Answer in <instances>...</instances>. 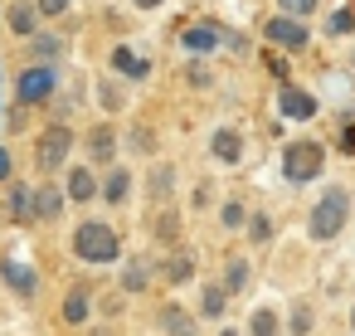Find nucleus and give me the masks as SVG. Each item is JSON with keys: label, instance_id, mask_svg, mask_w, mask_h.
Wrapping results in <instances>:
<instances>
[{"label": "nucleus", "instance_id": "1", "mask_svg": "<svg viewBox=\"0 0 355 336\" xmlns=\"http://www.w3.org/2000/svg\"><path fill=\"white\" fill-rule=\"evenodd\" d=\"M73 253L83 263H112L122 253V239L107 224H83V229H73Z\"/></svg>", "mask_w": 355, "mask_h": 336}, {"label": "nucleus", "instance_id": "2", "mask_svg": "<svg viewBox=\"0 0 355 336\" xmlns=\"http://www.w3.org/2000/svg\"><path fill=\"white\" fill-rule=\"evenodd\" d=\"M345 215H350V195L345 190H326L321 200H316V210H311V239H336L340 229H345Z\"/></svg>", "mask_w": 355, "mask_h": 336}, {"label": "nucleus", "instance_id": "3", "mask_svg": "<svg viewBox=\"0 0 355 336\" xmlns=\"http://www.w3.org/2000/svg\"><path fill=\"white\" fill-rule=\"evenodd\" d=\"M321 166H326V151L316 142H292L287 156H282L287 180H311V176H321Z\"/></svg>", "mask_w": 355, "mask_h": 336}, {"label": "nucleus", "instance_id": "4", "mask_svg": "<svg viewBox=\"0 0 355 336\" xmlns=\"http://www.w3.org/2000/svg\"><path fill=\"white\" fill-rule=\"evenodd\" d=\"M69 151H73V137H69V127H49V132L40 137V146H35V156H40V166H44V171H59Z\"/></svg>", "mask_w": 355, "mask_h": 336}, {"label": "nucleus", "instance_id": "5", "mask_svg": "<svg viewBox=\"0 0 355 336\" xmlns=\"http://www.w3.org/2000/svg\"><path fill=\"white\" fill-rule=\"evenodd\" d=\"M277 108H282V117H292V122L316 117V98H311V93H302L297 83H282V88H277Z\"/></svg>", "mask_w": 355, "mask_h": 336}, {"label": "nucleus", "instance_id": "6", "mask_svg": "<svg viewBox=\"0 0 355 336\" xmlns=\"http://www.w3.org/2000/svg\"><path fill=\"white\" fill-rule=\"evenodd\" d=\"M268 40L277 44V49H306V25H297V20H287V15H277V20H268Z\"/></svg>", "mask_w": 355, "mask_h": 336}, {"label": "nucleus", "instance_id": "7", "mask_svg": "<svg viewBox=\"0 0 355 336\" xmlns=\"http://www.w3.org/2000/svg\"><path fill=\"white\" fill-rule=\"evenodd\" d=\"M54 93V69H25V78H20V103H44Z\"/></svg>", "mask_w": 355, "mask_h": 336}, {"label": "nucleus", "instance_id": "8", "mask_svg": "<svg viewBox=\"0 0 355 336\" xmlns=\"http://www.w3.org/2000/svg\"><path fill=\"white\" fill-rule=\"evenodd\" d=\"M180 44H185L190 54H209V49L219 44V30H209V25H190V30L180 35Z\"/></svg>", "mask_w": 355, "mask_h": 336}, {"label": "nucleus", "instance_id": "9", "mask_svg": "<svg viewBox=\"0 0 355 336\" xmlns=\"http://www.w3.org/2000/svg\"><path fill=\"white\" fill-rule=\"evenodd\" d=\"M0 273H6V283H10L15 292H35V273H30L20 258H6V268H0Z\"/></svg>", "mask_w": 355, "mask_h": 336}, {"label": "nucleus", "instance_id": "10", "mask_svg": "<svg viewBox=\"0 0 355 336\" xmlns=\"http://www.w3.org/2000/svg\"><path fill=\"white\" fill-rule=\"evenodd\" d=\"M214 156L234 166V161L243 156V137H239V132H214Z\"/></svg>", "mask_w": 355, "mask_h": 336}, {"label": "nucleus", "instance_id": "11", "mask_svg": "<svg viewBox=\"0 0 355 336\" xmlns=\"http://www.w3.org/2000/svg\"><path fill=\"white\" fill-rule=\"evenodd\" d=\"M112 69H122V74H132V78H146V74H151V64H141V59H137L132 49H122V44L112 49Z\"/></svg>", "mask_w": 355, "mask_h": 336}, {"label": "nucleus", "instance_id": "12", "mask_svg": "<svg viewBox=\"0 0 355 336\" xmlns=\"http://www.w3.org/2000/svg\"><path fill=\"white\" fill-rule=\"evenodd\" d=\"M88 146H93V156H98V161H112V151H117V137H112V127H93Z\"/></svg>", "mask_w": 355, "mask_h": 336}, {"label": "nucleus", "instance_id": "13", "mask_svg": "<svg viewBox=\"0 0 355 336\" xmlns=\"http://www.w3.org/2000/svg\"><path fill=\"white\" fill-rule=\"evenodd\" d=\"M59 210H64V195H59V190H49V185L35 190V215H40V219H54Z\"/></svg>", "mask_w": 355, "mask_h": 336}, {"label": "nucleus", "instance_id": "14", "mask_svg": "<svg viewBox=\"0 0 355 336\" xmlns=\"http://www.w3.org/2000/svg\"><path fill=\"white\" fill-rule=\"evenodd\" d=\"M93 190H98V185H93V176H88L83 166L69 171V195H73V200H93Z\"/></svg>", "mask_w": 355, "mask_h": 336}, {"label": "nucleus", "instance_id": "15", "mask_svg": "<svg viewBox=\"0 0 355 336\" xmlns=\"http://www.w3.org/2000/svg\"><path fill=\"white\" fill-rule=\"evenodd\" d=\"M248 287V263L243 258H234L229 263V273H224V292H243Z\"/></svg>", "mask_w": 355, "mask_h": 336}, {"label": "nucleus", "instance_id": "16", "mask_svg": "<svg viewBox=\"0 0 355 336\" xmlns=\"http://www.w3.org/2000/svg\"><path fill=\"white\" fill-rule=\"evenodd\" d=\"M64 321H88V292H69L64 297Z\"/></svg>", "mask_w": 355, "mask_h": 336}, {"label": "nucleus", "instance_id": "17", "mask_svg": "<svg viewBox=\"0 0 355 336\" xmlns=\"http://www.w3.org/2000/svg\"><path fill=\"white\" fill-rule=\"evenodd\" d=\"M127 185H132V176L127 171H112L107 185H103V200H127Z\"/></svg>", "mask_w": 355, "mask_h": 336}, {"label": "nucleus", "instance_id": "18", "mask_svg": "<svg viewBox=\"0 0 355 336\" xmlns=\"http://www.w3.org/2000/svg\"><path fill=\"white\" fill-rule=\"evenodd\" d=\"M190 273H195V258H190V253H175V258L166 263V278H171V283H185Z\"/></svg>", "mask_w": 355, "mask_h": 336}, {"label": "nucleus", "instance_id": "19", "mask_svg": "<svg viewBox=\"0 0 355 336\" xmlns=\"http://www.w3.org/2000/svg\"><path fill=\"white\" fill-rule=\"evenodd\" d=\"M10 30H15V35H35V10H30V6H15V10H10Z\"/></svg>", "mask_w": 355, "mask_h": 336}, {"label": "nucleus", "instance_id": "20", "mask_svg": "<svg viewBox=\"0 0 355 336\" xmlns=\"http://www.w3.org/2000/svg\"><path fill=\"white\" fill-rule=\"evenodd\" d=\"M122 283H127V292H141L151 278H146V263H127V273H122Z\"/></svg>", "mask_w": 355, "mask_h": 336}, {"label": "nucleus", "instance_id": "21", "mask_svg": "<svg viewBox=\"0 0 355 336\" xmlns=\"http://www.w3.org/2000/svg\"><path fill=\"white\" fill-rule=\"evenodd\" d=\"M326 30H331V35H350V30H355V10H336V15L326 20Z\"/></svg>", "mask_w": 355, "mask_h": 336}, {"label": "nucleus", "instance_id": "22", "mask_svg": "<svg viewBox=\"0 0 355 336\" xmlns=\"http://www.w3.org/2000/svg\"><path fill=\"white\" fill-rule=\"evenodd\" d=\"M10 205H15V215H20V219H35V190H25V185H20Z\"/></svg>", "mask_w": 355, "mask_h": 336}, {"label": "nucleus", "instance_id": "23", "mask_svg": "<svg viewBox=\"0 0 355 336\" xmlns=\"http://www.w3.org/2000/svg\"><path fill=\"white\" fill-rule=\"evenodd\" d=\"M205 317H224V287H205Z\"/></svg>", "mask_w": 355, "mask_h": 336}, {"label": "nucleus", "instance_id": "24", "mask_svg": "<svg viewBox=\"0 0 355 336\" xmlns=\"http://www.w3.org/2000/svg\"><path fill=\"white\" fill-rule=\"evenodd\" d=\"M161 326H171L175 336H185V331H190V326H185V307H166V312H161Z\"/></svg>", "mask_w": 355, "mask_h": 336}, {"label": "nucleus", "instance_id": "25", "mask_svg": "<svg viewBox=\"0 0 355 336\" xmlns=\"http://www.w3.org/2000/svg\"><path fill=\"white\" fill-rule=\"evenodd\" d=\"M253 336H277V317L263 307V312H253Z\"/></svg>", "mask_w": 355, "mask_h": 336}, {"label": "nucleus", "instance_id": "26", "mask_svg": "<svg viewBox=\"0 0 355 336\" xmlns=\"http://www.w3.org/2000/svg\"><path fill=\"white\" fill-rule=\"evenodd\" d=\"M277 6H282L287 20H297V15H311L316 10V0H277Z\"/></svg>", "mask_w": 355, "mask_h": 336}, {"label": "nucleus", "instance_id": "27", "mask_svg": "<svg viewBox=\"0 0 355 336\" xmlns=\"http://www.w3.org/2000/svg\"><path fill=\"white\" fill-rule=\"evenodd\" d=\"M219 219H224V229H239V224H243V205H234V200H229Z\"/></svg>", "mask_w": 355, "mask_h": 336}, {"label": "nucleus", "instance_id": "28", "mask_svg": "<svg viewBox=\"0 0 355 336\" xmlns=\"http://www.w3.org/2000/svg\"><path fill=\"white\" fill-rule=\"evenodd\" d=\"M156 234H161V239L171 244V239L180 234V219H175V215H161V224H156Z\"/></svg>", "mask_w": 355, "mask_h": 336}, {"label": "nucleus", "instance_id": "29", "mask_svg": "<svg viewBox=\"0 0 355 336\" xmlns=\"http://www.w3.org/2000/svg\"><path fill=\"white\" fill-rule=\"evenodd\" d=\"M248 239H253V244H268V239H272V224H268V219H253V224H248Z\"/></svg>", "mask_w": 355, "mask_h": 336}, {"label": "nucleus", "instance_id": "30", "mask_svg": "<svg viewBox=\"0 0 355 336\" xmlns=\"http://www.w3.org/2000/svg\"><path fill=\"white\" fill-rule=\"evenodd\" d=\"M151 190H156V195H166V190H171V166H161V171L151 176Z\"/></svg>", "mask_w": 355, "mask_h": 336}, {"label": "nucleus", "instance_id": "31", "mask_svg": "<svg viewBox=\"0 0 355 336\" xmlns=\"http://www.w3.org/2000/svg\"><path fill=\"white\" fill-rule=\"evenodd\" d=\"M69 0H40V15H64Z\"/></svg>", "mask_w": 355, "mask_h": 336}, {"label": "nucleus", "instance_id": "32", "mask_svg": "<svg viewBox=\"0 0 355 336\" xmlns=\"http://www.w3.org/2000/svg\"><path fill=\"white\" fill-rule=\"evenodd\" d=\"M185 78H190V83H195V88H205V83H209V74H205V69H200V64H190V69H185Z\"/></svg>", "mask_w": 355, "mask_h": 336}, {"label": "nucleus", "instance_id": "33", "mask_svg": "<svg viewBox=\"0 0 355 336\" xmlns=\"http://www.w3.org/2000/svg\"><path fill=\"white\" fill-rule=\"evenodd\" d=\"M292 331L306 336V331H311V312H297V317H292Z\"/></svg>", "mask_w": 355, "mask_h": 336}, {"label": "nucleus", "instance_id": "34", "mask_svg": "<svg viewBox=\"0 0 355 336\" xmlns=\"http://www.w3.org/2000/svg\"><path fill=\"white\" fill-rule=\"evenodd\" d=\"M10 171H15V166H10V151L0 146V180H10Z\"/></svg>", "mask_w": 355, "mask_h": 336}, {"label": "nucleus", "instance_id": "35", "mask_svg": "<svg viewBox=\"0 0 355 336\" xmlns=\"http://www.w3.org/2000/svg\"><path fill=\"white\" fill-rule=\"evenodd\" d=\"M340 146H345V151H355V127H340Z\"/></svg>", "mask_w": 355, "mask_h": 336}, {"label": "nucleus", "instance_id": "36", "mask_svg": "<svg viewBox=\"0 0 355 336\" xmlns=\"http://www.w3.org/2000/svg\"><path fill=\"white\" fill-rule=\"evenodd\" d=\"M137 6H141V10H156V6H166V0H137Z\"/></svg>", "mask_w": 355, "mask_h": 336}, {"label": "nucleus", "instance_id": "37", "mask_svg": "<svg viewBox=\"0 0 355 336\" xmlns=\"http://www.w3.org/2000/svg\"><path fill=\"white\" fill-rule=\"evenodd\" d=\"M219 336H239V331H219Z\"/></svg>", "mask_w": 355, "mask_h": 336}, {"label": "nucleus", "instance_id": "38", "mask_svg": "<svg viewBox=\"0 0 355 336\" xmlns=\"http://www.w3.org/2000/svg\"><path fill=\"white\" fill-rule=\"evenodd\" d=\"M93 336H107V331H93Z\"/></svg>", "mask_w": 355, "mask_h": 336}, {"label": "nucleus", "instance_id": "39", "mask_svg": "<svg viewBox=\"0 0 355 336\" xmlns=\"http://www.w3.org/2000/svg\"><path fill=\"white\" fill-rule=\"evenodd\" d=\"M350 321H355V307H350Z\"/></svg>", "mask_w": 355, "mask_h": 336}, {"label": "nucleus", "instance_id": "40", "mask_svg": "<svg viewBox=\"0 0 355 336\" xmlns=\"http://www.w3.org/2000/svg\"><path fill=\"white\" fill-rule=\"evenodd\" d=\"M185 336H195V331H185Z\"/></svg>", "mask_w": 355, "mask_h": 336}]
</instances>
